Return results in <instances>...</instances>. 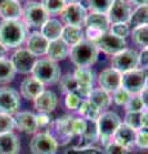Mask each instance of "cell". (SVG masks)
<instances>
[{
    "label": "cell",
    "instance_id": "6da1fadb",
    "mask_svg": "<svg viewBox=\"0 0 148 154\" xmlns=\"http://www.w3.org/2000/svg\"><path fill=\"white\" fill-rule=\"evenodd\" d=\"M27 38V27L22 21L0 22V42L7 49H17Z\"/></svg>",
    "mask_w": 148,
    "mask_h": 154
},
{
    "label": "cell",
    "instance_id": "7a4b0ae2",
    "mask_svg": "<svg viewBox=\"0 0 148 154\" xmlns=\"http://www.w3.org/2000/svg\"><path fill=\"white\" fill-rule=\"evenodd\" d=\"M99 49L92 41L83 40L70 49V59L76 68H89L98 60Z\"/></svg>",
    "mask_w": 148,
    "mask_h": 154
},
{
    "label": "cell",
    "instance_id": "3957f363",
    "mask_svg": "<svg viewBox=\"0 0 148 154\" xmlns=\"http://www.w3.org/2000/svg\"><path fill=\"white\" fill-rule=\"evenodd\" d=\"M31 76L44 85H52L59 81L61 68L57 62L49 59V58H40V59H36L34 67H32Z\"/></svg>",
    "mask_w": 148,
    "mask_h": 154
},
{
    "label": "cell",
    "instance_id": "277c9868",
    "mask_svg": "<svg viewBox=\"0 0 148 154\" xmlns=\"http://www.w3.org/2000/svg\"><path fill=\"white\" fill-rule=\"evenodd\" d=\"M148 85V69L135 68L122 73L121 88L130 95H138Z\"/></svg>",
    "mask_w": 148,
    "mask_h": 154
},
{
    "label": "cell",
    "instance_id": "5b68a950",
    "mask_svg": "<svg viewBox=\"0 0 148 154\" xmlns=\"http://www.w3.org/2000/svg\"><path fill=\"white\" fill-rule=\"evenodd\" d=\"M121 118L118 117V114L115 112H103L97 119V128H98V135H99V140L102 141V144L107 145L111 140V137L113 136L115 131L117 130V127L121 125Z\"/></svg>",
    "mask_w": 148,
    "mask_h": 154
},
{
    "label": "cell",
    "instance_id": "8992f818",
    "mask_svg": "<svg viewBox=\"0 0 148 154\" xmlns=\"http://www.w3.org/2000/svg\"><path fill=\"white\" fill-rule=\"evenodd\" d=\"M111 67L118 71L121 75L131 69L139 68V53L134 49L126 48L111 57Z\"/></svg>",
    "mask_w": 148,
    "mask_h": 154
},
{
    "label": "cell",
    "instance_id": "52a82bcc",
    "mask_svg": "<svg viewBox=\"0 0 148 154\" xmlns=\"http://www.w3.org/2000/svg\"><path fill=\"white\" fill-rule=\"evenodd\" d=\"M49 18L44 8L41 7L40 3L37 2H28L25 4L22 11V22L26 25V27L35 28V27H41Z\"/></svg>",
    "mask_w": 148,
    "mask_h": 154
},
{
    "label": "cell",
    "instance_id": "ba28073f",
    "mask_svg": "<svg viewBox=\"0 0 148 154\" xmlns=\"http://www.w3.org/2000/svg\"><path fill=\"white\" fill-rule=\"evenodd\" d=\"M59 14H61V22L63 23V26L83 27L88 12L81 3H76V4H67Z\"/></svg>",
    "mask_w": 148,
    "mask_h": 154
},
{
    "label": "cell",
    "instance_id": "9c48e42d",
    "mask_svg": "<svg viewBox=\"0 0 148 154\" xmlns=\"http://www.w3.org/2000/svg\"><path fill=\"white\" fill-rule=\"evenodd\" d=\"M30 149L32 154H55L58 143L55 137L49 132L35 134L30 141Z\"/></svg>",
    "mask_w": 148,
    "mask_h": 154
},
{
    "label": "cell",
    "instance_id": "30bf717a",
    "mask_svg": "<svg viewBox=\"0 0 148 154\" xmlns=\"http://www.w3.org/2000/svg\"><path fill=\"white\" fill-rule=\"evenodd\" d=\"M94 44L97 45L99 51H103L104 54L111 55V57L117 54V53H120L124 49H126V46H128L126 40L115 36L109 32H104Z\"/></svg>",
    "mask_w": 148,
    "mask_h": 154
},
{
    "label": "cell",
    "instance_id": "8fae6325",
    "mask_svg": "<svg viewBox=\"0 0 148 154\" xmlns=\"http://www.w3.org/2000/svg\"><path fill=\"white\" fill-rule=\"evenodd\" d=\"M11 62L16 72L22 75H28L32 71V67L36 62V57L32 55L26 48H18L12 54Z\"/></svg>",
    "mask_w": 148,
    "mask_h": 154
},
{
    "label": "cell",
    "instance_id": "7c38bea8",
    "mask_svg": "<svg viewBox=\"0 0 148 154\" xmlns=\"http://www.w3.org/2000/svg\"><path fill=\"white\" fill-rule=\"evenodd\" d=\"M20 93L12 88H0V113L16 114L20 109Z\"/></svg>",
    "mask_w": 148,
    "mask_h": 154
},
{
    "label": "cell",
    "instance_id": "4fadbf2b",
    "mask_svg": "<svg viewBox=\"0 0 148 154\" xmlns=\"http://www.w3.org/2000/svg\"><path fill=\"white\" fill-rule=\"evenodd\" d=\"M131 12V5L126 0H113L107 12V17L111 23H129Z\"/></svg>",
    "mask_w": 148,
    "mask_h": 154
},
{
    "label": "cell",
    "instance_id": "5bb4252c",
    "mask_svg": "<svg viewBox=\"0 0 148 154\" xmlns=\"http://www.w3.org/2000/svg\"><path fill=\"white\" fill-rule=\"evenodd\" d=\"M121 77L122 75L118 71L112 68V67H108L98 75V85L101 89L112 94L113 91L121 88Z\"/></svg>",
    "mask_w": 148,
    "mask_h": 154
},
{
    "label": "cell",
    "instance_id": "9a60e30c",
    "mask_svg": "<svg viewBox=\"0 0 148 154\" xmlns=\"http://www.w3.org/2000/svg\"><path fill=\"white\" fill-rule=\"evenodd\" d=\"M59 90L65 94H75L77 95L81 100L88 99V96L90 94V91L83 89L79 85V82L76 81L72 73H68L59 79Z\"/></svg>",
    "mask_w": 148,
    "mask_h": 154
},
{
    "label": "cell",
    "instance_id": "2e32d148",
    "mask_svg": "<svg viewBox=\"0 0 148 154\" xmlns=\"http://www.w3.org/2000/svg\"><path fill=\"white\" fill-rule=\"evenodd\" d=\"M23 7L20 0H3L0 3L2 21H21Z\"/></svg>",
    "mask_w": 148,
    "mask_h": 154
},
{
    "label": "cell",
    "instance_id": "e0dca14e",
    "mask_svg": "<svg viewBox=\"0 0 148 154\" xmlns=\"http://www.w3.org/2000/svg\"><path fill=\"white\" fill-rule=\"evenodd\" d=\"M113 141L120 144L121 146L126 148L128 150H130L133 146H135V137H137V131L130 126H128L124 122L117 127V130L113 134Z\"/></svg>",
    "mask_w": 148,
    "mask_h": 154
},
{
    "label": "cell",
    "instance_id": "ac0fdd59",
    "mask_svg": "<svg viewBox=\"0 0 148 154\" xmlns=\"http://www.w3.org/2000/svg\"><path fill=\"white\" fill-rule=\"evenodd\" d=\"M25 42H26V49L32 55H35V57L46 55L49 41L40 32H31L30 35H27V38Z\"/></svg>",
    "mask_w": 148,
    "mask_h": 154
},
{
    "label": "cell",
    "instance_id": "d6986e66",
    "mask_svg": "<svg viewBox=\"0 0 148 154\" xmlns=\"http://www.w3.org/2000/svg\"><path fill=\"white\" fill-rule=\"evenodd\" d=\"M14 127L25 134H35L37 130L36 123V114L25 110V112H17L13 117Z\"/></svg>",
    "mask_w": 148,
    "mask_h": 154
},
{
    "label": "cell",
    "instance_id": "ffe728a7",
    "mask_svg": "<svg viewBox=\"0 0 148 154\" xmlns=\"http://www.w3.org/2000/svg\"><path fill=\"white\" fill-rule=\"evenodd\" d=\"M44 84H41L39 80H36L35 77H26L21 82V95L27 100H35L43 91H44Z\"/></svg>",
    "mask_w": 148,
    "mask_h": 154
},
{
    "label": "cell",
    "instance_id": "44dd1931",
    "mask_svg": "<svg viewBox=\"0 0 148 154\" xmlns=\"http://www.w3.org/2000/svg\"><path fill=\"white\" fill-rule=\"evenodd\" d=\"M34 104L39 113H52L57 108L58 98L52 90H44L34 100Z\"/></svg>",
    "mask_w": 148,
    "mask_h": 154
},
{
    "label": "cell",
    "instance_id": "7402d4cb",
    "mask_svg": "<svg viewBox=\"0 0 148 154\" xmlns=\"http://www.w3.org/2000/svg\"><path fill=\"white\" fill-rule=\"evenodd\" d=\"M62 30H63V23L61 22V19L49 17L46 22L40 27V33L48 41H54L61 38Z\"/></svg>",
    "mask_w": 148,
    "mask_h": 154
},
{
    "label": "cell",
    "instance_id": "603a6c76",
    "mask_svg": "<svg viewBox=\"0 0 148 154\" xmlns=\"http://www.w3.org/2000/svg\"><path fill=\"white\" fill-rule=\"evenodd\" d=\"M84 26L88 27V28H94V30L102 31V32H108L109 26H111V22H109L107 14L90 12V13L87 14Z\"/></svg>",
    "mask_w": 148,
    "mask_h": 154
},
{
    "label": "cell",
    "instance_id": "cb8c5ba5",
    "mask_svg": "<svg viewBox=\"0 0 148 154\" xmlns=\"http://www.w3.org/2000/svg\"><path fill=\"white\" fill-rule=\"evenodd\" d=\"M70 49L71 48L67 44H65L61 38L54 40V41H49L48 50H46V57L54 62L63 60L70 55Z\"/></svg>",
    "mask_w": 148,
    "mask_h": 154
},
{
    "label": "cell",
    "instance_id": "d4e9b609",
    "mask_svg": "<svg viewBox=\"0 0 148 154\" xmlns=\"http://www.w3.org/2000/svg\"><path fill=\"white\" fill-rule=\"evenodd\" d=\"M61 40L63 41L65 44H67L70 48L77 45L79 42L85 40L84 28L77 27V26H63Z\"/></svg>",
    "mask_w": 148,
    "mask_h": 154
},
{
    "label": "cell",
    "instance_id": "484cf974",
    "mask_svg": "<svg viewBox=\"0 0 148 154\" xmlns=\"http://www.w3.org/2000/svg\"><path fill=\"white\" fill-rule=\"evenodd\" d=\"M20 149L21 143L16 134L9 132L0 135V154H18Z\"/></svg>",
    "mask_w": 148,
    "mask_h": 154
},
{
    "label": "cell",
    "instance_id": "4316f807",
    "mask_svg": "<svg viewBox=\"0 0 148 154\" xmlns=\"http://www.w3.org/2000/svg\"><path fill=\"white\" fill-rule=\"evenodd\" d=\"M88 100L92 104H94L98 109H104L108 108L109 104L112 102L111 94L107 93L106 90H103L101 88H93V90L90 91V94L88 96Z\"/></svg>",
    "mask_w": 148,
    "mask_h": 154
},
{
    "label": "cell",
    "instance_id": "83f0119b",
    "mask_svg": "<svg viewBox=\"0 0 148 154\" xmlns=\"http://www.w3.org/2000/svg\"><path fill=\"white\" fill-rule=\"evenodd\" d=\"M72 121H74V116H63V117L58 118L54 122V128L58 136L65 137L66 140L74 137L72 135Z\"/></svg>",
    "mask_w": 148,
    "mask_h": 154
},
{
    "label": "cell",
    "instance_id": "f1b7e54d",
    "mask_svg": "<svg viewBox=\"0 0 148 154\" xmlns=\"http://www.w3.org/2000/svg\"><path fill=\"white\" fill-rule=\"evenodd\" d=\"M74 77L83 89L92 91L94 84V72L90 68H76L74 72Z\"/></svg>",
    "mask_w": 148,
    "mask_h": 154
},
{
    "label": "cell",
    "instance_id": "f546056e",
    "mask_svg": "<svg viewBox=\"0 0 148 154\" xmlns=\"http://www.w3.org/2000/svg\"><path fill=\"white\" fill-rule=\"evenodd\" d=\"M79 137H80V141L77 143V146L76 148H87L90 145V144L97 141V139H99L97 123L93 122V121H88L87 130H85V132Z\"/></svg>",
    "mask_w": 148,
    "mask_h": 154
},
{
    "label": "cell",
    "instance_id": "4dcf8cb0",
    "mask_svg": "<svg viewBox=\"0 0 148 154\" xmlns=\"http://www.w3.org/2000/svg\"><path fill=\"white\" fill-rule=\"evenodd\" d=\"M77 112L80 113L81 117L84 119H87V121L97 122V119H98L99 116H101L102 110L98 109L94 104L90 103L88 99H84V100H81V104L77 109Z\"/></svg>",
    "mask_w": 148,
    "mask_h": 154
},
{
    "label": "cell",
    "instance_id": "1f68e13d",
    "mask_svg": "<svg viewBox=\"0 0 148 154\" xmlns=\"http://www.w3.org/2000/svg\"><path fill=\"white\" fill-rule=\"evenodd\" d=\"M144 25H148V4L135 7L131 12L130 19H129V26H133V28Z\"/></svg>",
    "mask_w": 148,
    "mask_h": 154
},
{
    "label": "cell",
    "instance_id": "d6a6232c",
    "mask_svg": "<svg viewBox=\"0 0 148 154\" xmlns=\"http://www.w3.org/2000/svg\"><path fill=\"white\" fill-rule=\"evenodd\" d=\"M130 37L137 46L142 48V49L147 48L148 46V25L134 27L130 31Z\"/></svg>",
    "mask_w": 148,
    "mask_h": 154
},
{
    "label": "cell",
    "instance_id": "836d02e7",
    "mask_svg": "<svg viewBox=\"0 0 148 154\" xmlns=\"http://www.w3.org/2000/svg\"><path fill=\"white\" fill-rule=\"evenodd\" d=\"M16 73L17 72L14 69L11 59L2 58L0 59V84H8L13 81Z\"/></svg>",
    "mask_w": 148,
    "mask_h": 154
},
{
    "label": "cell",
    "instance_id": "e575fe53",
    "mask_svg": "<svg viewBox=\"0 0 148 154\" xmlns=\"http://www.w3.org/2000/svg\"><path fill=\"white\" fill-rule=\"evenodd\" d=\"M40 4H41V7L44 8V11L49 14V16L59 14L62 11H63V8L66 7L63 0H41Z\"/></svg>",
    "mask_w": 148,
    "mask_h": 154
},
{
    "label": "cell",
    "instance_id": "d590c367",
    "mask_svg": "<svg viewBox=\"0 0 148 154\" xmlns=\"http://www.w3.org/2000/svg\"><path fill=\"white\" fill-rule=\"evenodd\" d=\"M87 2H88V8L90 12L107 14L113 0H87Z\"/></svg>",
    "mask_w": 148,
    "mask_h": 154
},
{
    "label": "cell",
    "instance_id": "8d00e7d4",
    "mask_svg": "<svg viewBox=\"0 0 148 154\" xmlns=\"http://www.w3.org/2000/svg\"><path fill=\"white\" fill-rule=\"evenodd\" d=\"M108 32L125 40L130 35V26H129V23H111Z\"/></svg>",
    "mask_w": 148,
    "mask_h": 154
},
{
    "label": "cell",
    "instance_id": "74e56055",
    "mask_svg": "<svg viewBox=\"0 0 148 154\" xmlns=\"http://www.w3.org/2000/svg\"><path fill=\"white\" fill-rule=\"evenodd\" d=\"M124 123L130 126L131 128H134L135 131H139L142 130V112H126L125 119H124Z\"/></svg>",
    "mask_w": 148,
    "mask_h": 154
},
{
    "label": "cell",
    "instance_id": "f35d334b",
    "mask_svg": "<svg viewBox=\"0 0 148 154\" xmlns=\"http://www.w3.org/2000/svg\"><path fill=\"white\" fill-rule=\"evenodd\" d=\"M13 128H14L13 116L7 113H0V135L13 132Z\"/></svg>",
    "mask_w": 148,
    "mask_h": 154
},
{
    "label": "cell",
    "instance_id": "ab89813d",
    "mask_svg": "<svg viewBox=\"0 0 148 154\" xmlns=\"http://www.w3.org/2000/svg\"><path fill=\"white\" fill-rule=\"evenodd\" d=\"M125 109H126V112H133V113L143 112V110H144V107H143V103L140 100L139 94L138 95H130L128 103L125 104Z\"/></svg>",
    "mask_w": 148,
    "mask_h": 154
},
{
    "label": "cell",
    "instance_id": "60d3db41",
    "mask_svg": "<svg viewBox=\"0 0 148 154\" xmlns=\"http://www.w3.org/2000/svg\"><path fill=\"white\" fill-rule=\"evenodd\" d=\"M111 98H112L113 103L116 105H120V107H121V105H124V107H125V104L128 103L129 98H130V94H129L125 89L120 88V89H117L116 91H113L112 95H111Z\"/></svg>",
    "mask_w": 148,
    "mask_h": 154
},
{
    "label": "cell",
    "instance_id": "b9f144b4",
    "mask_svg": "<svg viewBox=\"0 0 148 154\" xmlns=\"http://www.w3.org/2000/svg\"><path fill=\"white\" fill-rule=\"evenodd\" d=\"M103 154H129V150L126 148L121 146L120 144L109 141L106 146H104V153Z\"/></svg>",
    "mask_w": 148,
    "mask_h": 154
},
{
    "label": "cell",
    "instance_id": "7bdbcfd3",
    "mask_svg": "<svg viewBox=\"0 0 148 154\" xmlns=\"http://www.w3.org/2000/svg\"><path fill=\"white\" fill-rule=\"evenodd\" d=\"M81 104V99L75 94H66L65 98V105L70 110H77Z\"/></svg>",
    "mask_w": 148,
    "mask_h": 154
},
{
    "label": "cell",
    "instance_id": "ee69618b",
    "mask_svg": "<svg viewBox=\"0 0 148 154\" xmlns=\"http://www.w3.org/2000/svg\"><path fill=\"white\" fill-rule=\"evenodd\" d=\"M135 146L139 149H148V130H139V131H137Z\"/></svg>",
    "mask_w": 148,
    "mask_h": 154
},
{
    "label": "cell",
    "instance_id": "f6af8a7d",
    "mask_svg": "<svg viewBox=\"0 0 148 154\" xmlns=\"http://www.w3.org/2000/svg\"><path fill=\"white\" fill-rule=\"evenodd\" d=\"M65 154H102V152L97 148H70L65 152Z\"/></svg>",
    "mask_w": 148,
    "mask_h": 154
},
{
    "label": "cell",
    "instance_id": "bcb514c9",
    "mask_svg": "<svg viewBox=\"0 0 148 154\" xmlns=\"http://www.w3.org/2000/svg\"><path fill=\"white\" fill-rule=\"evenodd\" d=\"M103 33H104V32H102V31L94 30V28H88V27H85V30H84L85 40L92 41V42H95V41H97L99 37H101V36L103 35Z\"/></svg>",
    "mask_w": 148,
    "mask_h": 154
},
{
    "label": "cell",
    "instance_id": "7dc6e473",
    "mask_svg": "<svg viewBox=\"0 0 148 154\" xmlns=\"http://www.w3.org/2000/svg\"><path fill=\"white\" fill-rule=\"evenodd\" d=\"M36 123H37V128L48 127L52 123L49 113H39V114H36Z\"/></svg>",
    "mask_w": 148,
    "mask_h": 154
},
{
    "label": "cell",
    "instance_id": "c3c4849f",
    "mask_svg": "<svg viewBox=\"0 0 148 154\" xmlns=\"http://www.w3.org/2000/svg\"><path fill=\"white\" fill-rule=\"evenodd\" d=\"M139 68L148 69V46L139 53Z\"/></svg>",
    "mask_w": 148,
    "mask_h": 154
},
{
    "label": "cell",
    "instance_id": "681fc988",
    "mask_svg": "<svg viewBox=\"0 0 148 154\" xmlns=\"http://www.w3.org/2000/svg\"><path fill=\"white\" fill-rule=\"evenodd\" d=\"M139 96L143 103V107H144V110H148V85L139 93Z\"/></svg>",
    "mask_w": 148,
    "mask_h": 154
},
{
    "label": "cell",
    "instance_id": "f907efd6",
    "mask_svg": "<svg viewBox=\"0 0 148 154\" xmlns=\"http://www.w3.org/2000/svg\"><path fill=\"white\" fill-rule=\"evenodd\" d=\"M142 130H148V110L142 112Z\"/></svg>",
    "mask_w": 148,
    "mask_h": 154
},
{
    "label": "cell",
    "instance_id": "816d5d0a",
    "mask_svg": "<svg viewBox=\"0 0 148 154\" xmlns=\"http://www.w3.org/2000/svg\"><path fill=\"white\" fill-rule=\"evenodd\" d=\"M126 2L130 4V5H134V7L147 5V4H148V0H126Z\"/></svg>",
    "mask_w": 148,
    "mask_h": 154
},
{
    "label": "cell",
    "instance_id": "f5cc1de1",
    "mask_svg": "<svg viewBox=\"0 0 148 154\" xmlns=\"http://www.w3.org/2000/svg\"><path fill=\"white\" fill-rule=\"evenodd\" d=\"M7 48L4 46L2 42H0V59H2V58H5V54H7Z\"/></svg>",
    "mask_w": 148,
    "mask_h": 154
},
{
    "label": "cell",
    "instance_id": "db71d44e",
    "mask_svg": "<svg viewBox=\"0 0 148 154\" xmlns=\"http://www.w3.org/2000/svg\"><path fill=\"white\" fill-rule=\"evenodd\" d=\"M63 3L67 5V4H76V3H81V0H63Z\"/></svg>",
    "mask_w": 148,
    "mask_h": 154
}]
</instances>
